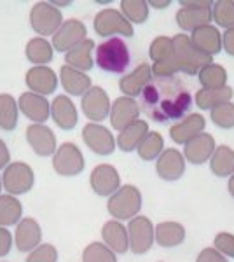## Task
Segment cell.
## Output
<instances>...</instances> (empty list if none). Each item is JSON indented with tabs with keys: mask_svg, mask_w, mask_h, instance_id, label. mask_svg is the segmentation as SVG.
Listing matches in <instances>:
<instances>
[{
	"mask_svg": "<svg viewBox=\"0 0 234 262\" xmlns=\"http://www.w3.org/2000/svg\"><path fill=\"white\" fill-rule=\"evenodd\" d=\"M193 105L190 93L178 77H154L140 95L138 107L151 121L169 122L185 116Z\"/></svg>",
	"mask_w": 234,
	"mask_h": 262,
	"instance_id": "cell-1",
	"label": "cell"
},
{
	"mask_svg": "<svg viewBox=\"0 0 234 262\" xmlns=\"http://www.w3.org/2000/svg\"><path fill=\"white\" fill-rule=\"evenodd\" d=\"M131 61L126 42L117 37L107 39L96 48V65L109 74H122Z\"/></svg>",
	"mask_w": 234,
	"mask_h": 262,
	"instance_id": "cell-2",
	"label": "cell"
},
{
	"mask_svg": "<svg viewBox=\"0 0 234 262\" xmlns=\"http://www.w3.org/2000/svg\"><path fill=\"white\" fill-rule=\"evenodd\" d=\"M173 46H175V61L178 72H184L187 75H196L205 67L211 65L210 54L196 49L190 42V37L184 35V33H178L173 37Z\"/></svg>",
	"mask_w": 234,
	"mask_h": 262,
	"instance_id": "cell-3",
	"label": "cell"
},
{
	"mask_svg": "<svg viewBox=\"0 0 234 262\" xmlns=\"http://www.w3.org/2000/svg\"><path fill=\"white\" fill-rule=\"evenodd\" d=\"M107 208L116 221H131L142 208V194L135 185H122L110 196Z\"/></svg>",
	"mask_w": 234,
	"mask_h": 262,
	"instance_id": "cell-4",
	"label": "cell"
},
{
	"mask_svg": "<svg viewBox=\"0 0 234 262\" xmlns=\"http://www.w3.org/2000/svg\"><path fill=\"white\" fill-rule=\"evenodd\" d=\"M152 61V74L156 77H173L178 72L175 61V46H173L172 37H156L148 49Z\"/></svg>",
	"mask_w": 234,
	"mask_h": 262,
	"instance_id": "cell-5",
	"label": "cell"
},
{
	"mask_svg": "<svg viewBox=\"0 0 234 262\" xmlns=\"http://www.w3.org/2000/svg\"><path fill=\"white\" fill-rule=\"evenodd\" d=\"M30 25L39 35H54L63 25V16L51 2H39L30 11Z\"/></svg>",
	"mask_w": 234,
	"mask_h": 262,
	"instance_id": "cell-6",
	"label": "cell"
},
{
	"mask_svg": "<svg viewBox=\"0 0 234 262\" xmlns=\"http://www.w3.org/2000/svg\"><path fill=\"white\" fill-rule=\"evenodd\" d=\"M95 32L100 37H133V25L117 9H103L95 16Z\"/></svg>",
	"mask_w": 234,
	"mask_h": 262,
	"instance_id": "cell-7",
	"label": "cell"
},
{
	"mask_svg": "<svg viewBox=\"0 0 234 262\" xmlns=\"http://www.w3.org/2000/svg\"><path fill=\"white\" fill-rule=\"evenodd\" d=\"M53 168L61 177H75L84 170V156L75 143H61L53 154Z\"/></svg>",
	"mask_w": 234,
	"mask_h": 262,
	"instance_id": "cell-8",
	"label": "cell"
},
{
	"mask_svg": "<svg viewBox=\"0 0 234 262\" xmlns=\"http://www.w3.org/2000/svg\"><path fill=\"white\" fill-rule=\"evenodd\" d=\"M33 184H35V175L27 163H12L2 175V185L11 196L27 194L33 187Z\"/></svg>",
	"mask_w": 234,
	"mask_h": 262,
	"instance_id": "cell-9",
	"label": "cell"
},
{
	"mask_svg": "<svg viewBox=\"0 0 234 262\" xmlns=\"http://www.w3.org/2000/svg\"><path fill=\"white\" fill-rule=\"evenodd\" d=\"M127 239H130V248L133 253L142 255L151 250L154 243V226L151 219L147 217H135L127 224Z\"/></svg>",
	"mask_w": 234,
	"mask_h": 262,
	"instance_id": "cell-10",
	"label": "cell"
},
{
	"mask_svg": "<svg viewBox=\"0 0 234 262\" xmlns=\"http://www.w3.org/2000/svg\"><path fill=\"white\" fill-rule=\"evenodd\" d=\"M84 143L98 156H110L116 150V138L105 126H100L96 122H89L82 129Z\"/></svg>",
	"mask_w": 234,
	"mask_h": 262,
	"instance_id": "cell-11",
	"label": "cell"
},
{
	"mask_svg": "<svg viewBox=\"0 0 234 262\" xmlns=\"http://www.w3.org/2000/svg\"><path fill=\"white\" fill-rule=\"evenodd\" d=\"M86 25L79 19H69L63 21L59 30L53 35V49L59 53H69L75 46L86 40Z\"/></svg>",
	"mask_w": 234,
	"mask_h": 262,
	"instance_id": "cell-12",
	"label": "cell"
},
{
	"mask_svg": "<svg viewBox=\"0 0 234 262\" xmlns=\"http://www.w3.org/2000/svg\"><path fill=\"white\" fill-rule=\"evenodd\" d=\"M80 107H82L84 116L93 122H100L105 117L110 116V98L107 91L100 86H93L86 95L82 96L80 101Z\"/></svg>",
	"mask_w": 234,
	"mask_h": 262,
	"instance_id": "cell-13",
	"label": "cell"
},
{
	"mask_svg": "<svg viewBox=\"0 0 234 262\" xmlns=\"http://www.w3.org/2000/svg\"><path fill=\"white\" fill-rule=\"evenodd\" d=\"M91 189L98 196H112L121 189V177L110 164H98L91 171Z\"/></svg>",
	"mask_w": 234,
	"mask_h": 262,
	"instance_id": "cell-14",
	"label": "cell"
},
{
	"mask_svg": "<svg viewBox=\"0 0 234 262\" xmlns=\"http://www.w3.org/2000/svg\"><path fill=\"white\" fill-rule=\"evenodd\" d=\"M185 171V159L184 154L177 149H166L161 152L156 163V173L159 179L173 182L178 180Z\"/></svg>",
	"mask_w": 234,
	"mask_h": 262,
	"instance_id": "cell-15",
	"label": "cell"
},
{
	"mask_svg": "<svg viewBox=\"0 0 234 262\" xmlns=\"http://www.w3.org/2000/svg\"><path fill=\"white\" fill-rule=\"evenodd\" d=\"M19 111L28 117L30 121H33L35 124H42L49 119L51 116V103L46 96L35 95L32 91H27L19 96L18 101Z\"/></svg>",
	"mask_w": 234,
	"mask_h": 262,
	"instance_id": "cell-16",
	"label": "cell"
},
{
	"mask_svg": "<svg viewBox=\"0 0 234 262\" xmlns=\"http://www.w3.org/2000/svg\"><path fill=\"white\" fill-rule=\"evenodd\" d=\"M140 116V107L133 98L127 96H121L112 103L110 107V124L114 129L122 131L126 126H130L131 122L138 121Z\"/></svg>",
	"mask_w": 234,
	"mask_h": 262,
	"instance_id": "cell-17",
	"label": "cell"
},
{
	"mask_svg": "<svg viewBox=\"0 0 234 262\" xmlns=\"http://www.w3.org/2000/svg\"><path fill=\"white\" fill-rule=\"evenodd\" d=\"M27 86L35 95H51L58 88V77L49 67H33L27 72Z\"/></svg>",
	"mask_w": 234,
	"mask_h": 262,
	"instance_id": "cell-18",
	"label": "cell"
},
{
	"mask_svg": "<svg viewBox=\"0 0 234 262\" xmlns=\"http://www.w3.org/2000/svg\"><path fill=\"white\" fill-rule=\"evenodd\" d=\"M214 152H215V138L210 133H201L185 143L184 159H187L190 164H203L214 156Z\"/></svg>",
	"mask_w": 234,
	"mask_h": 262,
	"instance_id": "cell-19",
	"label": "cell"
},
{
	"mask_svg": "<svg viewBox=\"0 0 234 262\" xmlns=\"http://www.w3.org/2000/svg\"><path fill=\"white\" fill-rule=\"evenodd\" d=\"M27 140L37 156H51L56 152V137L44 124H32L27 129Z\"/></svg>",
	"mask_w": 234,
	"mask_h": 262,
	"instance_id": "cell-20",
	"label": "cell"
},
{
	"mask_svg": "<svg viewBox=\"0 0 234 262\" xmlns=\"http://www.w3.org/2000/svg\"><path fill=\"white\" fill-rule=\"evenodd\" d=\"M206 128V121L201 114H190L187 116L184 121L175 124L173 128H169V137L175 143L185 145L189 140H193L198 135L205 133Z\"/></svg>",
	"mask_w": 234,
	"mask_h": 262,
	"instance_id": "cell-21",
	"label": "cell"
},
{
	"mask_svg": "<svg viewBox=\"0 0 234 262\" xmlns=\"http://www.w3.org/2000/svg\"><path fill=\"white\" fill-rule=\"evenodd\" d=\"M151 79H152V67L148 63H140L137 70L121 79L119 88H121L122 95H126L127 98H135V96L142 95V91L151 82Z\"/></svg>",
	"mask_w": 234,
	"mask_h": 262,
	"instance_id": "cell-22",
	"label": "cell"
},
{
	"mask_svg": "<svg viewBox=\"0 0 234 262\" xmlns=\"http://www.w3.org/2000/svg\"><path fill=\"white\" fill-rule=\"evenodd\" d=\"M51 116H53L54 122H56L59 128L65 131L74 129L79 121L77 108H75L74 101L65 95L56 96L53 100V103H51Z\"/></svg>",
	"mask_w": 234,
	"mask_h": 262,
	"instance_id": "cell-23",
	"label": "cell"
},
{
	"mask_svg": "<svg viewBox=\"0 0 234 262\" xmlns=\"http://www.w3.org/2000/svg\"><path fill=\"white\" fill-rule=\"evenodd\" d=\"M190 42H193L196 49L203 51L210 56L219 54L220 49H222V35L214 25H206V27L194 30L193 35H190Z\"/></svg>",
	"mask_w": 234,
	"mask_h": 262,
	"instance_id": "cell-24",
	"label": "cell"
},
{
	"mask_svg": "<svg viewBox=\"0 0 234 262\" xmlns=\"http://www.w3.org/2000/svg\"><path fill=\"white\" fill-rule=\"evenodd\" d=\"M42 239V231L37 221L33 219H23L19 221L18 227H16V247L19 252H30L35 250L39 247Z\"/></svg>",
	"mask_w": 234,
	"mask_h": 262,
	"instance_id": "cell-25",
	"label": "cell"
},
{
	"mask_svg": "<svg viewBox=\"0 0 234 262\" xmlns=\"http://www.w3.org/2000/svg\"><path fill=\"white\" fill-rule=\"evenodd\" d=\"M59 79H61V86L69 95L84 96L91 90V79L88 77L84 72L72 69L69 65H63L59 70Z\"/></svg>",
	"mask_w": 234,
	"mask_h": 262,
	"instance_id": "cell-26",
	"label": "cell"
},
{
	"mask_svg": "<svg viewBox=\"0 0 234 262\" xmlns=\"http://www.w3.org/2000/svg\"><path fill=\"white\" fill-rule=\"evenodd\" d=\"M103 243L114 253H126L130 250V239H127V229L119 221H109L101 229Z\"/></svg>",
	"mask_w": 234,
	"mask_h": 262,
	"instance_id": "cell-27",
	"label": "cell"
},
{
	"mask_svg": "<svg viewBox=\"0 0 234 262\" xmlns=\"http://www.w3.org/2000/svg\"><path fill=\"white\" fill-rule=\"evenodd\" d=\"M211 21V9H199V7H180L177 12V23L182 30L194 32L201 27H206Z\"/></svg>",
	"mask_w": 234,
	"mask_h": 262,
	"instance_id": "cell-28",
	"label": "cell"
},
{
	"mask_svg": "<svg viewBox=\"0 0 234 262\" xmlns=\"http://www.w3.org/2000/svg\"><path fill=\"white\" fill-rule=\"evenodd\" d=\"M148 135V122L145 121H135L130 126H126L124 129L119 133L117 137V147L122 152H131L135 149H138L140 143L143 142Z\"/></svg>",
	"mask_w": 234,
	"mask_h": 262,
	"instance_id": "cell-29",
	"label": "cell"
},
{
	"mask_svg": "<svg viewBox=\"0 0 234 262\" xmlns=\"http://www.w3.org/2000/svg\"><path fill=\"white\" fill-rule=\"evenodd\" d=\"M154 239L163 248L178 247L185 239V229L178 222H161L154 229Z\"/></svg>",
	"mask_w": 234,
	"mask_h": 262,
	"instance_id": "cell-30",
	"label": "cell"
},
{
	"mask_svg": "<svg viewBox=\"0 0 234 262\" xmlns=\"http://www.w3.org/2000/svg\"><path fill=\"white\" fill-rule=\"evenodd\" d=\"M93 49H95V42L91 39L82 40L80 44L75 46L74 49L65 53L67 65L80 72L91 70L93 69Z\"/></svg>",
	"mask_w": 234,
	"mask_h": 262,
	"instance_id": "cell-31",
	"label": "cell"
},
{
	"mask_svg": "<svg viewBox=\"0 0 234 262\" xmlns=\"http://www.w3.org/2000/svg\"><path fill=\"white\" fill-rule=\"evenodd\" d=\"M232 93L234 91L231 86L217 88V90H206V88H203V90L196 93V105L201 111H214L219 105L231 101Z\"/></svg>",
	"mask_w": 234,
	"mask_h": 262,
	"instance_id": "cell-32",
	"label": "cell"
},
{
	"mask_svg": "<svg viewBox=\"0 0 234 262\" xmlns=\"http://www.w3.org/2000/svg\"><path fill=\"white\" fill-rule=\"evenodd\" d=\"M210 170L215 177H220V179L234 175V150L231 147H215L214 156L210 158Z\"/></svg>",
	"mask_w": 234,
	"mask_h": 262,
	"instance_id": "cell-33",
	"label": "cell"
},
{
	"mask_svg": "<svg viewBox=\"0 0 234 262\" xmlns=\"http://www.w3.org/2000/svg\"><path fill=\"white\" fill-rule=\"evenodd\" d=\"M27 58L33 65H48L53 60V46L42 37H35L27 44Z\"/></svg>",
	"mask_w": 234,
	"mask_h": 262,
	"instance_id": "cell-34",
	"label": "cell"
},
{
	"mask_svg": "<svg viewBox=\"0 0 234 262\" xmlns=\"http://www.w3.org/2000/svg\"><path fill=\"white\" fill-rule=\"evenodd\" d=\"M18 101L11 95H0V128L12 131L18 126Z\"/></svg>",
	"mask_w": 234,
	"mask_h": 262,
	"instance_id": "cell-35",
	"label": "cell"
},
{
	"mask_svg": "<svg viewBox=\"0 0 234 262\" xmlns=\"http://www.w3.org/2000/svg\"><path fill=\"white\" fill-rule=\"evenodd\" d=\"M23 215V205L14 196H0V227L14 226Z\"/></svg>",
	"mask_w": 234,
	"mask_h": 262,
	"instance_id": "cell-36",
	"label": "cell"
},
{
	"mask_svg": "<svg viewBox=\"0 0 234 262\" xmlns=\"http://www.w3.org/2000/svg\"><path fill=\"white\" fill-rule=\"evenodd\" d=\"M199 82H201L203 88L206 90H217V88H224L227 86V72L222 65H217V63H211V65L205 67L201 72H199Z\"/></svg>",
	"mask_w": 234,
	"mask_h": 262,
	"instance_id": "cell-37",
	"label": "cell"
},
{
	"mask_svg": "<svg viewBox=\"0 0 234 262\" xmlns=\"http://www.w3.org/2000/svg\"><path fill=\"white\" fill-rule=\"evenodd\" d=\"M164 147V140L157 131H148V135L143 138V142L140 143L138 147V156L143 159V161H152V159H157L163 152Z\"/></svg>",
	"mask_w": 234,
	"mask_h": 262,
	"instance_id": "cell-38",
	"label": "cell"
},
{
	"mask_svg": "<svg viewBox=\"0 0 234 262\" xmlns=\"http://www.w3.org/2000/svg\"><path fill=\"white\" fill-rule=\"evenodd\" d=\"M121 12L130 23H145L148 18V2L145 0H122Z\"/></svg>",
	"mask_w": 234,
	"mask_h": 262,
	"instance_id": "cell-39",
	"label": "cell"
},
{
	"mask_svg": "<svg viewBox=\"0 0 234 262\" xmlns=\"http://www.w3.org/2000/svg\"><path fill=\"white\" fill-rule=\"evenodd\" d=\"M211 19L224 28H234V2L232 0H219L211 6Z\"/></svg>",
	"mask_w": 234,
	"mask_h": 262,
	"instance_id": "cell-40",
	"label": "cell"
},
{
	"mask_svg": "<svg viewBox=\"0 0 234 262\" xmlns=\"http://www.w3.org/2000/svg\"><path fill=\"white\" fill-rule=\"evenodd\" d=\"M82 262H117V257L105 243H89L84 248Z\"/></svg>",
	"mask_w": 234,
	"mask_h": 262,
	"instance_id": "cell-41",
	"label": "cell"
},
{
	"mask_svg": "<svg viewBox=\"0 0 234 262\" xmlns=\"http://www.w3.org/2000/svg\"><path fill=\"white\" fill-rule=\"evenodd\" d=\"M211 121H214L219 128H224V129L234 128V103L227 101V103H222V105H219V107H215L214 111H211Z\"/></svg>",
	"mask_w": 234,
	"mask_h": 262,
	"instance_id": "cell-42",
	"label": "cell"
},
{
	"mask_svg": "<svg viewBox=\"0 0 234 262\" xmlns=\"http://www.w3.org/2000/svg\"><path fill=\"white\" fill-rule=\"evenodd\" d=\"M56 260H58V252L49 243L39 245L35 250H32V253H30L27 259V262H56Z\"/></svg>",
	"mask_w": 234,
	"mask_h": 262,
	"instance_id": "cell-43",
	"label": "cell"
},
{
	"mask_svg": "<svg viewBox=\"0 0 234 262\" xmlns=\"http://www.w3.org/2000/svg\"><path fill=\"white\" fill-rule=\"evenodd\" d=\"M215 250H219L222 255L234 259V234L231 232H219L215 236Z\"/></svg>",
	"mask_w": 234,
	"mask_h": 262,
	"instance_id": "cell-44",
	"label": "cell"
},
{
	"mask_svg": "<svg viewBox=\"0 0 234 262\" xmlns=\"http://www.w3.org/2000/svg\"><path fill=\"white\" fill-rule=\"evenodd\" d=\"M196 262H227V259L219 250H215V248H205L198 255Z\"/></svg>",
	"mask_w": 234,
	"mask_h": 262,
	"instance_id": "cell-45",
	"label": "cell"
},
{
	"mask_svg": "<svg viewBox=\"0 0 234 262\" xmlns=\"http://www.w3.org/2000/svg\"><path fill=\"white\" fill-rule=\"evenodd\" d=\"M12 247V236L6 227H0V257L7 255Z\"/></svg>",
	"mask_w": 234,
	"mask_h": 262,
	"instance_id": "cell-46",
	"label": "cell"
},
{
	"mask_svg": "<svg viewBox=\"0 0 234 262\" xmlns=\"http://www.w3.org/2000/svg\"><path fill=\"white\" fill-rule=\"evenodd\" d=\"M222 48L229 56H234V28L225 30V33L222 35Z\"/></svg>",
	"mask_w": 234,
	"mask_h": 262,
	"instance_id": "cell-47",
	"label": "cell"
},
{
	"mask_svg": "<svg viewBox=\"0 0 234 262\" xmlns=\"http://www.w3.org/2000/svg\"><path fill=\"white\" fill-rule=\"evenodd\" d=\"M180 6L182 7H199V9H211L214 2H210V0H182Z\"/></svg>",
	"mask_w": 234,
	"mask_h": 262,
	"instance_id": "cell-48",
	"label": "cell"
},
{
	"mask_svg": "<svg viewBox=\"0 0 234 262\" xmlns=\"http://www.w3.org/2000/svg\"><path fill=\"white\" fill-rule=\"evenodd\" d=\"M11 161V152L7 149L6 142L0 140V168H7Z\"/></svg>",
	"mask_w": 234,
	"mask_h": 262,
	"instance_id": "cell-49",
	"label": "cell"
},
{
	"mask_svg": "<svg viewBox=\"0 0 234 262\" xmlns=\"http://www.w3.org/2000/svg\"><path fill=\"white\" fill-rule=\"evenodd\" d=\"M169 4H172L169 0H163V2H156V0H152V2H148V6L156 7V9H164V7H168Z\"/></svg>",
	"mask_w": 234,
	"mask_h": 262,
	"instance_id": "cell-50",
	"label": "cell"
},
{
	"mask_svg": "<svg viewBox=\"0 0 234 262\" xmlns=\"http://www.w3.org/2000/svg\"><path fill=\"white\" fill-rule=\"evenodd\" d=\"M227 191L229 194L234 198V175H231V179H229V184H227Z\"/></svg>",
	"mask_w": 234,
	"mask_h": 262,
	"instance_id": "cell-51",
	"label": "cell"
},
{
	"mask_svg": "<svg viewBox=\"0 0 234 262\" xmlns=\"http://www.w3.org/2000/svg\"><path fill=\"white\" fill-rule=\"evenodd\" d=\"M0 191H2V177H0Z\"/></svg>",
	"mask_w": 234,
	"mask_h": 262,
	"instance_id": "cell-52",
	"label": "cell"
}]
</instances>
